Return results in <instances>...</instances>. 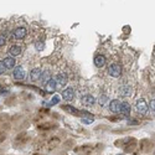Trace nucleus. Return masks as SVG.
<instances>
[{
    "label": "nucleus",
    "instance_id": "412c9836",
    "mask_svg": "<svg viewBox=\"0 0 155 155\" xmlns=\"http://www.w3.org/2000/svg\"><path fill=\"white\" fill-rule=\"evenodd\" d=\"M82 122L85 123V124H92L93 118H82Z\"/></svg>",
    "mask_w": 155,
    "mask_h": 155
},
{
    "label": "nucleus",
    "instance_id": "20e7f679",
    "mask_svg": "<svg viewBox=\"0 0 155 155\" xmlns=\"http://www.w3.org/2000/svg\"><path fill=\"white\" fill-rule=\"evenodd\" d=\"M81 103L85 106H93L96 103V98L93 96H91V94H86V96H83L81 98Z\"/></svg>",
    "mask_w": 155,
    "mask_h": 155
},
{
    "label": "nucleus",
    "instance_id": "4be33fe9",
    "mask_svg": "<svg viewBox=\"0 0 155 155\" xmlns=\"http://www.w3.org/2000/svg\"><path fill=\"white\" fill-rule=\"evenodd\" d=\"M36 49H37L39 51L43 50V42H42V41H37V42H36Z\"/></svg>",
    "mask_w": 155,
    "mask_h": 155
},
{
    "label": "nucleus",
    "instance_id": "bb28decb",
    "mask_svg": "<svg viewBox=\"0 0 155 155\" xmlns=\"http://www.w3.org/2000/svg\"><path fill=\"white\" fill-rule=\"evenodd\" d=\"M129 125H132V124H134V125H138L139 124V122H137V120H130L129 123H128Z\"/></svg>",
    "mask_w": 155,
    "mask_h": 155
},
{
    "label": "nucleus",
    "instance_id": "1a4fd4ad",
    "mask_svg": "<svg viewBox=\"0 0 155 155\" xmlns=\"http://www.w3.org/2000/svg\"><path fill=\"white\" fill-rule=\"evenodd\" d=\"M119 108H120V102H119L118 99L110 101V103H109V109H110V112H113V113H119Z\"/></svg>",
    "mask_w": 155,
    "mask_h": 155
},
{
    "label": "nucleus",
    "instance_id": "4468645a",
    "mask_svg": "<svg viewBox=\"0 0 155 155\" xmlns=\"http://www.w3.org/2000/svg\"><path fill=\"white\" fill-rule=\"evenodd\" d=\"M120 94L122 96H124V97H129L130 94H132V87L130 86H123V87H120Z\"/></svg>",
    "mask_w": 155,
    "mask_h": 155
},
{
    "label": "nucleus",
    "instance_id": "2eb2a0df",
    "mask_svg": "<svg viewBox=\"0 0 155 155\" xmlns=\"http://www.w3.org/2000/svg\"><path fill=\"white\" fill-rule=\"evenodd\" d=\"M9 53H10L13 57L19 56V55L21 53V47H20V46H11L10 49H9Z\"/></svg>",
    "mask_w": 155,
    "mask_h": 155
},
{
    "label": "nucleus",
    "instance_id": "f8f14e48",
    "mask_svg": "<svg viewBox=\"0 0 155 155\" xmlns=\"http://www.w3.org/2000/svg\"><path fill=\"white\" fill-rule=\"evenodd\" d=\"M55 79H56V83H58V86H65L67 83V74L62 72V73L57 74V77Z\"/></svg>",
    "mask_w": 155,
    "mask_h": 155
},
{
    "label": "nucleus",
    "instance_id": "f3484780",
    "mask_svg": "<svg viewBox=\"0 0 155 155\" xmlns=\"http://www.w3.org/2000/svg\"><path fill=\"white\" fill-rule=\"evenodd\" d=\"M49 79H50V72L49 71H45V72H41V77H40V81H41L42 83H46L49 82Z\"/></svg>",
    "mask_w": 155,
    "mask_h": 155
},
{
    "label": "nucleus",
    "instance_id": "6ab92c4d",
    "mask_svg": "<svg viewBox=\"0 0 155 155\" xmlns=\"http://www.w3.org/2000/svg\"><path fill=\"white\" fill-rule=\"evenodd\" d=\"M51 128H53V125L52 124H42V125H39V129H43V130H47V129H51Z\"/></svg>",
    "mask_w": 155,
    "mask_h": 155
},
{
    "label": "nucleus",
    "instance_id": "9b49d317",
    "mask_svg": "<svg viewBox=\"0 0 155 155\" xmlns=\"http://www.w3.org/2000/svg\"><path fill=\"white\" fill-rule=\"evenodd\" d=\"M94 65H96L97 67H103L106 65V57L103 56V55H98V56L94 57Z\"/></svg>",
    "mask_w": 155,
    "mask_h": 155
},
{
    "label": "nucleus",
    "instance_id": "9d476101",
    "mask_svg": "<svg viewBox=\"0 0 155 155\" xmlns=\"http://www.w3.org/2000/svg\"><path fill=\"white\" fill-rule=\"evenodd\" d=\"M119 112L123 113V116L128 117L129 114H130V106H129L127 102L120 103V108H119Z\"/></svg>",
    "mask_w": 155,
    "mask_h": 155
},
{
    "label": "nucleus",
    "instance_id": "0eeeda50",
    "mask_svg": "<svg viewBox=\"0 0 155 155\" xmlns=\"http://www.w3.org/2000/svg\"><path fill=\"white\" fill-rule=\"evenodd\" d=\"M56 87H57L56 79H55V78H50V79H49V82L46 83V92L53 93V91L56 89Z\"/></svg>",
    "mask_w": 155,
    "mask_h": 155
},
{
    "label": "nucleus",
    "instance_id": "b1692460",
    "mask_svg": "<svg viewBox=\"0 0 155 155\" xmlns=\"http://www.w3.org/2000/svg\"><path fill=\"white\" fill-rule=\"evenodd\" d=\"M5 66H4V63H3V61H0V74H1V73H4V72H5Z\"/></svg>",
    "mask_w": 155,
    "mask_h": 155
},
{
    "label": "nucleus",
    "instance_id": "39448f33",
    "mask_svg": "<svg viewBox=\"0 0 155 155\" xmlns=\"http://www.w3.org/2000/svg\"><path fill=\"white\" fill-rule=\"evenodd\" d=\"M26 34H27V31L25 27H18V29H15V31H14V37L18 40H21L26 36Z\"/></svg>",
    "mask_w": 155,
    "mask_h": 155
},
{
    "label": "nucleus",
    "instance_id": "5701e85b",
    "mask_svg": "<svg viewBox=\"0 0 155 155\" xmlns=\"http://www.w3.org/2000/svg\"><path fill=\"white\" fill-rule=\"evenodd\" d=\"M58 144V139H52V140H51V143H50V148H52V146H56Z\"/></svg>",
    "mask_w": 155,
    "mask_h": 155
},
{
    "label": "nucleus",
    "instance_id": "aec40b11",
    "mask_svg": "<svg viewBox=\"0 0 155 155\" xmlns=\"http://www.w3.org/2000/svg\"><path fill=\"white\" fill-rule=\"evenodd\" d=\"M58 102H60V97H58V96H53V97H52V99H51V102H50V106L57 104Z\"/></svg>",
    "mask_w": 155,
    "mask_h": 155
},
{
    "label": "nucleus",
    "instance_id": "f257e3e1",
    "mask_svg": "<svg viewBox=\"0 0 155 155\" xmlns=\"http://www.w3.org/2000/svg\"><path fill=\"white\" fill-rule=\"evenodd\" d=\"M108 73H109V76L117 78L122 74V67L117 65V63H112V65H109V67H108Z\"/></svg>",
    "mask_w": 155,
    "mask_h": 155
},
{
    "label": "nucleus",
    "instance_id": "393cba45",
    "mask_svg": "<svg viewBox=\"0 0 155 155\" xmlns=\"http://www.w3.org/2000/svg\"><path fill=\"white\" fill-rule=\"evenodd\" d=\"M5 45V37L3 36V35H0V47Z\"/></svg>",
    "mask_w": 155,
    "mask_h": 155
},
{
    "label": "nucleus",
    "instance_id": "dca6fc26",
    "mask_svg": "<svg viewBox=\"0 0 155 155\" xmlns=\"http://www.w3.org/2000/svg\"><path fill=\"white\" fill-rule=\"evenodd\" d=\"M62 109H65L66 112L72 113V114H78L79 113V110L77 108H74V107H72V106H62Z\"/></svg>",
    "mask_w": 155,
    "mask_h": 155
},
{
    "label": "nucleus",
    "instance_id": "a211bd4d",
    "mask_svg": "<svg viewBox=\"0 0 155 155\" xmlns=\"http://www.w3.org/2000/svg\"><path fill=\"white\" fill-rule=\"evenodd\" d=\"M98 103H99V106H102V107H104V106H107V103H108V97L106 96H101L98 98Z\"/></svg>",
    "mask_w": 155,
    "mask_h": 155
},
{
    "label": "nucleus",
    "instance_id": "ddd939ff",
    "mask_svg": "<svg viewBox=\"0 0 155 155\" xmlns=\"http://www.w3.org/2000/svg\"><path fill=\"white\" fill-rule=\"evenodd\" d=\"M41 72L42 71L40 70V68H34L32 71H31V73H30V77H31V81H39L40 77H41Z\"/></svg>",
    "mask_w": 155,
    "mask_h": 155
},
{
    "label": "nucleus",
    "instance_id": "f03ea898",
    "mask_svg": "<svg viewBox=\"0 0 155 155\" xmlns=\"http://www.w3.org/2000/svg\"><path fill=\"white\" fill-rule=\"evenodd\" d=\"M13 74H14V78H16V79H25L26 78V71L24 70V67H21V66L15 67Z\"/></svg>",
    "mask_w": 155,
    "mask_h": 155
},
{
    "label": "nucleus",
    "instance_id": "7ed1b4c3",
    "mask_svg": "<svg viewBox=\"0 0 155 155\" xmlns=\"http://www.w3.org/2000/svg\"><path fill=\"white\" fill-rule=\"evenodd\" d=\"M137 109L139 113H146L148 112V104H146V102L144 101V99H139V101L137 102Z\"/></svg>",
    "mask_w": 155,
    "mask_h": 155
},
{
    "label": "nucleus",
    "instance_id": "423d86ee",
    "mask_svg": "<svg viewBox=\"0 0 155 155\" xmlns=\"http://www.w3.org/2000/svg\"><path fill=\"white\" fill-rule=\"evenodd\" d=\"M62 97H63L65 101H72L73 97H74V91H73V88H66V89H63Z\"/></svg>",
    "mask_w": 155,
    "mask_h": 155
},
{
    "label": "nucleus",
    "instance_id": "6e6552de",
    "mask_svg": "<svg viewBox=\"0 0 155 155\" xmlns=\"http://www.w3.org/2000/svg\"><path fill=\"white\" fill-rule=\"evenodd\" d=\"M4 66H5V68H9V70H13L15 65H16V61H15V58L14 57H6V58H4Z\"/></svg>",
    "mask_w": 155,
    "mask_h": 155
},
{
    "label": "nucleus",
    "instance_id": "a878e982",
    "mask_svg": "<svg viewBox=\"0 0 155 155\" xmlns=\"http://www.w3.org/2000/svg\"><path fill=\"white\" fill-rule=\"evenodd\" d=\"M150 108H152V110L154 112V109H155V101H154V99L150 102Z\"/></svg>",
    "mask_w": 155,
    "mask_h": 155
}]
</instances>
